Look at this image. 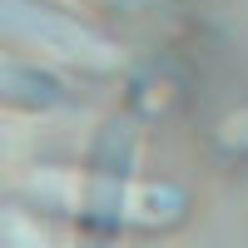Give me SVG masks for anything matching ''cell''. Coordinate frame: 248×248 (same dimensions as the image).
I'll use <instances>...</instances> for the list:
<instances>
[{
	"label": "cell",
	"mask_w": 248,
	"mask_h": 248,
	"mask_svg": "<svg viewBox=\"0 0 248 248\" xmlns=\"http://www.w3.org/2000/svg\"><path fill=\"white\" fill-rule=\"evenodd\" d=\"M218 139L229 144L233 154H248V105H243V109H238V114L223 124V129H218Z\"/></svg>",
	"instance_id": "1"
}]
</instances>
